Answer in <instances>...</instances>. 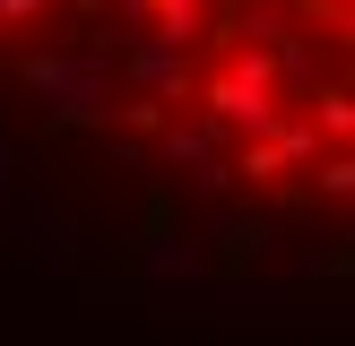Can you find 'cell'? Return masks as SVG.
I'll return each instance as SVG.
<instances>
[{
	"label": "cell",
	"instance_id": "cell-1",
	"mask_svg": "<svg viewBox=\"0 0 355 346\" xmlns=\"http://www.w3.org/2000/svg\"><path fill=\"white\" fill-rule=\"evenodd\" d=\"M208 121H217V130H269L277 121V69L260 61V52H243L234 69H217V78H208Z\"/></svg>",
	"mask_w": 355,
	"mask_h": 346
},
{
	"label": "cell",
	"instance_id": "cell-2",
	"mask_svg": "<svg viewBox=\"0 0 355 346\" xmlns=\"http://www.w3.org/2000/svg\"><path fill=\"white\" fill-rule=\"evenodd\" d=\"M277 173H286V147H277V138H269V130H260V138H252V147H243V182H252V190H269V182H277Z\"/></svg>",
	"mask_w": 355,
	"mask_h": 346
},
{
	"label": "cell",
	"instance_id": "cell-3",
	"mask_svg": "<svg viewBox=\"0 0 355 346\" xmlns=\"http://www.w3.org/2000/svg\"><path fill=\"white\" fill-rule=\"evenodd\" d=\"M156 9V35H165V44H191V35H200V0H148Z\"/></svg>",
	"mask_w": 355,
	"mask_h": 346
},
{
	"label": "cell",
	"instance_id": "cell-4",
	"mask_svg": "<svg viewBox=\"0 0 355 346\" xmlns=\"http://www.w3.org/2000/svg\"><path fill=\"white\" fill-rule=\"evenodd\" d=\"M121 121H130V130H165V95H139V104H121Z\"/></svg>",
	"mask_w": 355,
	"mask_h": 346
},
{
	"label": "cell",
	"instance_id": "cell-5",
	"mask_svg": "<svg viewBox=\"0 0 355 346\" xmlns=\"http://www.w3.org/2000/svg\"><path fill=\"white\" fill-rule=\"evenodd\" d=\"M52 0H0V17H44Z\"/></svg>",
	"mask_w": 355,
	"mask_h": 346
}]
</instances>
